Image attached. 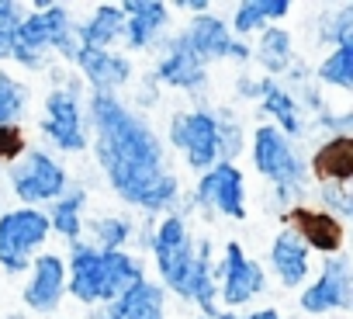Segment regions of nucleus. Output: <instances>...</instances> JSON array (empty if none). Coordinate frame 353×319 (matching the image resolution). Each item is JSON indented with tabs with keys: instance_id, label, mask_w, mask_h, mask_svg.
<instances>
[{
	"instance_id": "obj_1",
	"label": "nucleus",
	"mask_w": 353,
	"mask_h": 319,
	"mask_svg": "<svg viewBox=\"0 0 353 319\" xmlns=\"http://www.w3.org/2000/svg\"><path fill=\"white\" fill-rule=\"evenodd\" d=\"M291 226H298V233L312 243V246H322V250H336L339 240H343V226L325 215V212H308V209H294L291 215Z\"/></svg>"
},
{
	"instance_id": "obj_2",
	"label": "nucleus",
	"mask_w": 353,
	"mask_h": 319,
	"mask_svg": "<svg viewBox=\"0 0 353 319\" xmlns=\"http://www.w3.org/2000/svg\"><path fill=\"white\" fill-rule=\"evenodd\" d=\"M315 174L319 181H350L353 174V142L350 139H332L319 149L315 156Z\"/></svg>"
},
{
	"instance_id": "obj_3",
	"label": "nucleus",
	"mask_w": 353,
	"mask_h": 319,
	"mask_svg": "<svg viewBox=\"0 0 353 319\" xmlns=\"http://www.w3.org/2000/svg\"><path fill=\"white\" fill-rule=\"evenodd\" d=\"M46 233V219L32 215V212H21V215H11L4 219V226H0V253H4L11 243H18L21 250L39 243V236Z\"/></svg>"
},
{
	"instance_id": "obj_4",
	"label": "nucleus",
	"mask_w": 353,
	"mask_h": 319,
	"mask_svg": "<svg viewBox=\"0 0 353 319\" xmlns=\"http://www.w3.org/2000/svg\"><path fill=\"white\" fill-rule=\"evenodd\" d=\"M260 167L270 171V177H277V181H291V174H294V160L288 156V149L281 146V139L274 132H260Z\"/></svg>"
},
{
	"instance_id": "obj_5",
	"label": "nucleus",
	"mask_w": 353,
	"mask_h": 319,
	"mask_svg": "<svg viewBox=\"0 0 353 319\" xmlns=\"http://www.w3.org/2000/svg\"><path fill=\"white\" fill-rule=\"evenodd\" d=\"M18 191H25L28 198H39V195H52L59 191V174L49 167V160H32V171L25 177H18Z\"/></svg>"
},
{
	"instance_id": "obj_6",
	"label": "nucleus",
	"mask_w": 353,
	"mask_h": 319,
	"mask_svg": "<svg viewBox=\"0 0 353 319\" xmlns=\"http://www.w3.org/2000/svg\"><path fill=\"white\" fill-rule=\"evenodd\" d=\"M225 212H232V215H239V202H236V191H239V184H236V171H229V167H222L215 177H208V188H205Z\"/></svg>"
},
{
	"instance_id": "obj_7",
	"label": "nucleus",
	"mask_w": 353,
	"mask_h": 319,
	"mask_svg": "<svg viewBox=\"0 0 353 319\" xmlns=\"http://www.w3.org/2000/svg\"><path fill=\"white\" fill-rule=\"evenodd\" d=\"M188 125H191V128L181 132V142H188V146L194 149V164H205L208 153H212V142H215V128H212L205 118H191Z\"/></svg>"
},
{
	"instance_id": "obj_8",
	"label": "nucleus",
	"mask_w": 353,
	"mask_h": 319,
	"mask_svg": "<svg viewBox=\"0 0 353 319\" xmlns=\"http://www.w3.org/2000/svg\"><path fill=\"white\" fill-rule=\"evenodd\" d=\"M56 288H59V264H56V260H42V264H39V284H35L32 295H28L32 305H42V291H49L46 298L52 302V298H56Z\"/></svg>"
},
{
	"instance_id": "obj_9",
	"label": "nucleus",
	"mask_w": 353,
	"mask_h": 319,
	"mask_svg": "<svg viewBox=\"0 0 353 319\" xmlns=\"http://www.w3.org/2000/svg\"><path fill=\"white\" fill-rule=\"evenodd\" d=\"M277 260L284 264V278H288V281H298V278L305 274V253H301L298 246L281 243V246H277Z\"/></svg>"
},
{
	"instance_id": "obj_10",
	"label": "nucleus",
	"mask_w": 353,
	"mask_h": 319,
	"mask_svg": "<svg viewBox=\"0 0 353 319\" xmlns=\"http://www.w3.org/2000/svg\"><path fill=\"white\" fill-rule=\"evenodd\" d=\"M21 146H25V139H21L18 128L0 125V160H14V156L21 153Z\"/></svg>"
}]
</instances>
